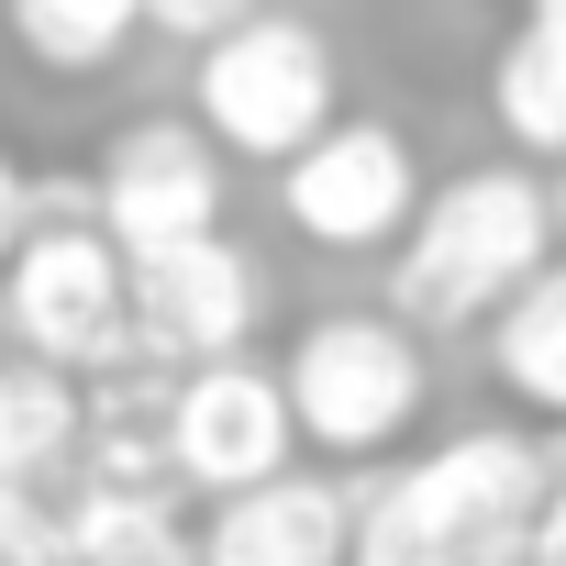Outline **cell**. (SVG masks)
I'll use <instances>...</instances> for the list:
<instances>
[{"label":"cell","instance_id":"e0dca14e","mask_svg":"<svg viewBox=\"0 0 566 566\" xmlns=\"http://www.w3.org/2000/svg\"><path fill=\"white\" fill-rule=\"evenodd\" d=\"M23 233H34V178L0 156V266H12V244H23Z\"/></svg>","mask_w":566,"mask_h":566},{"label":"cell","instance_id":"7c38bea8","mask_svg":"<svg viewBox=\"0 0 566 566\" xmlns=\"http://www.w3.org/2000/svg\"><path fill=\"white\" fill-rule=\"evenodd\" d=\"M489 367H500V389H511L522 411L566 422V266L522 277V290L500 301V323H489Z\"/></svg>","mask_w":566,"mask_h":566},{"label":"cell","instance_id":"9a60e30c","mask_svg":"<svg viewBox=\"0 0 566 566\" xmlns=\"http://www.w3.org/2000/svg\"><path fill=\"white\" fill-rule=\"evenodd\" d=\"M134 23H145V0H12V45L34 67H56V78L112 67L134 45Z\"/></svg>","mask_w":566,"mask_h":566},{"label":"cell","instance_id":"6da1fadb","mask_svg":"<svg viewBox=\"0 0 566 566\" xmlns=\"http://www.w3.org/2000/svg\"><path fill=\"white\" fill-rule=\"evenodd\" d=\"M555 255V189L533 167H467L444 178L411 233H400V277H389V312L411 334H455V323H500V301L522 277H544Z\"/></svg>","mask_w":566,"mask_h":566},{"label":"cell","instance_id":"5b68a950","mask_svg":"<svg viewBox=\"0 0 566 566\" xmlns=\"http://www.w3.org/2000/svg\"><path fill=\"white\" fill-rule=\"evenodd\" d=\"M277 378H290V411L323 455H378L422 411V334L400 312H323L290 334Z\"/></svg>","mask_w":566,"mask_h":566},{"label":"cell","instance_id":"8992f818","mask_svg":"<svg viewBox=\"0 0 566 566\" xmlns=\"http://www.w3.org/2000/svg\"><path fill=\"white\" fill-rule=\"evenodd\" d=\"M290 444H301V411H290V378L255 367V356H211L167 389V455L189 489L233 500L255 478H290Z\"/></svg>","mask_w":566,"mask_h":566},{"label":"cell","instance_id":"8fae6325","mask_svg":"<svg viewBox=\"0 0 566 566\" xmlns=\"http://www.w3.org/2000/svg\"><path fill=\"white\" fill-rule=\"evenodd\" d=\"M78 444H90L78 367H56V356H0V489H34V478L67 467Z\"/></svg>","mask_w":566,"mask_h":566},{"label":"cell","instance_id":"9c48e42d","mask_svg":"<svg viewBox=\"0 0 566 566\" xmlns=\"http://www.w3.org/2000/svg\"><path fill=\"white\" fill-rule=\"evenodd\" d=\"M255 301H266V277H255V255H244L233 233H200V244L134 255V334H145V356H178V367L244 356Z\"/></svg>","mask_w":566,"mask_h":566},{"label":"cell","instance_id":"277c9868","mask_svg":"<svg viewBox=\"0 0 566 566\" xmlns=\"http://www.w3.org/2000/svg\"><path fill=\"white\" fill-rule=\"evenodd\" d=\"M189 112L222 156H255V167H290L312 134H334V45L312 23H277V12H244L233 34L200 45L189 67Z\"/></svg>","mask_w":566,"mask_h":566},{"label":"cell","instance_id":"4fadbf2b","mask_svg":"<svg viewBox=\"0 0 566 566\" xmlns=\"http://www.w3.org/2000/svg\"><path fill=\"white\" fill-rule=\"evenodd\" d=\"M489 112L522 156H566V12H533L500 67H489Z\"/></svg>","mask_w":566,"mask_h":566},{"label":"cell","instance_id":"d6986e66","mask_svg":"<svg viewBox=\"0 0 566 566\" xmlns=\"http://www.w3.org/2000/svg\"><path fill=\"white\" fill-rule=\"evenodd\" d=\"M533 12H566V0H533Z\"/></svg>","mask_w":566,"mask_h":566},{"label":"cell","instance_id":"ba28073f","mask_svg":"<svg viewBox=\"0 0 566 566\" xmlns=\"http://www.w3.org/2000/svg\"><path fill=\"white\" fill-rule=\"evenodd\" d=\"M90 200H101V233L123 255L200 244V233H222V145L189 123H134V134H112Z\"/></svg>","mask_w":566,"mask_h":566},{"label":"cell","instance_id":"5bb4252c","mask_svg":"<svg viewBox=\"0 0 566 566\" xmlns=\"http://www.w3.org/2000/svg\"><path fill=\"white\" fill-rule=\"evenodd\" d=\"M67 566H200V544L167 522L156 489H90L67 522H56Z\"/></svg>","mask_w":566,"mask_h":566},{"label":"cell","instance_id":"30bf717a","mask_svg":"<svg viewBox=\"0 0 566 566\" xmlns=\"http://www.w3.org/2000/svg\"><path fill=\"white\" fill-rule=\"evenodd\" d=\"M200 566H356V500L334 478H255L211 511Z\"/></svg>","mask_w":566,"mask_h":566},{"label":"cell","instance_id":"ac0fdd59","mask_svg":"<svg viewBox=\"0 0 566 566\" xmlns=\"http://www.w3.org/2000/svg\"><path fill=\"white\" fill-rule=\"evenodd\" d=\"M555 244H566V189H555Z\"/></svg>","mask_w":566,"mask_h":566},{"label":"cell","instance_id":"52a82bcc","mask_svg":"<svg viewBox=\"0 0 566 566\" xmlns=\"http://www.w3.org/2000/svg\"><path fill=\"white\" fill-rule=\"evenodd\" d=\"M277 211H290V233L334 244V255H367V244H400L411 211H422V167L389 123H334L312 134L290 167H277Z\"/></svg>","mask_w":566,"mask_h":566},{"label":"cell","instance_id":"3957f363","mask_svg":"<svg viewBox=\"0 0 566 566\" xmlns=\"http://www.w3.org/2000/svg\"><path fill=\"white\" fill-rule=\"evenodd\" d=\"M0 323H12L23 356L56 367H134V255L90 222V211H34V233L0 266Z\"/></svg>","mask_w":566,"mask_h":566},{"label":"cell","instance_id":"2e32d148","mask_svg":"<svg viewBox=\"0 0 566 566\" xmlns=\"http://www.w3.org/2000/svg\"><path fill=\"white\" fill-rule=\"evenodd\" d=\"M244 12H255V0H145V23L178 34V45H211V34H233Z\"/></svg>","mask_w":566,"mask_h":566},{"label":"cell","instance_id":"7a4b0ae2","mask_svg":"<svg viewBox=\"0 0 566 566\" xmlns=\"http://www.w3.org/2000/svg\"><path fill=\"white\" fill-rule=\"evenodd\" d=\"M533 511H544V444L533 433H455L356 511V566H478Z\"/></svg>","mask_w":566,"mask_h":566}]
</instances>
